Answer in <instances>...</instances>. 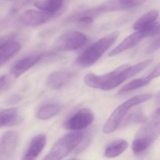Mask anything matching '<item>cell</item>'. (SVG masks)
<instances>
[{
    "label": "cell",
    "mask_w": 160,
    "mask_h": 160,
    "mask_svg": "<svg viewBox=\"0 0 160 160\" xmlns=\"http://www.w3.org/2000/svg\"><path fill=\"white\" fill-rule=\"evenodd\" d=\"M130 66L129 64H123L114 71L102 75L92 73L88 74L84 78V82L86 85L93 88L110 90L133 77Z\"/></svg>",
    "instance_id": "6da1fadb"
},
{
    "label": "cell",
    "mask_w": 160,
    "mask_h": 160,
    "mask_svg": "<svg viewBox=\"0 0 160 160\" xmlns=\"http://www.w3.org/2000/svg\"><path fill=\"white\" fill-rule=\"evenodd\" d=\"M119 35V32H114L95 42L78 56L76 60V64L82 68L93 65L116 42Z\"/></svg>",
    "instance_id": "7a4b0ae2"
},
{
    "label": "cell",
    "mask_w": 160,
    "mask_h": 160,
    "mask_svg": "<svg viewBox=\"0 0 160 160\" xmlns=\"http://www.w3.org/2000/svg\"><path fill=\"white\" fill-rule=\"evenodd\" d=\"M85 134L82 132H73L61 138L52 147L44 160H61L81 145Z\"/></svg>",
    "instance_id": "3957f363"
},
{
    "label": "cell",
    "mask_w": 160,
    "mask_h": 160,
    "mask_svg": "<svg viewBox=\"0 0 160 160\" xmlns=\"http://www.w3.org/2000/svg\"><path fill=\"white\" fill-rule=\"evenodd\" d=\"M150 93H144L133 96L122 103L114 110L106 122L103 127V132L110 134L116 131L128 111L132 107L144 102L152 98Z\"/></svg>",
    "instance_id": "277c9868"
},
{
    "label": "cell",
    "mask_w": 160,
    "mask_h": 160,
    "mask_svg": "<svg viewBox=\"0 0 160 160\" xmlns=\"http://www.w3.org/2000/svg\"><path fill=\"white\" fill-rule=\"evenodd\" d=\"M88 40V37L80 32L68 31L57 39L55 42V47L58 51H74L84 46Z\"/></svg>",
    "instance_id": "5b68a950"
},
{
    "label": "cell",
    "mask_w": 160,
    "mask_h": 160,
    "mask_svg": "<svg viewBox=\"0 0 160 160\" xmlns=\"http://www.w3.org/2000/svg\"><path fill=\"white\" fill-rule=\"evenodd\" d=\"M146 0H110L107 2L88 10V12L92 17L100 14L108 12L124 11L132 9L143 4Z\"/></svg>",
    "instance_id": "8992f818"
},
{
    "label": "cell",
    "mask_w": 160,
    "mask_h": 160,
    "mask_svg": "<svg viewBox=\"0 0 160 160\" xmlns=\"http://www.w3.org/2000/svg\"><path fill=\"white\" fill-rule=\"evenodd\" d=\"M94 120L93 113L88 109L83 108L71 115L64 122L67 130L80 131L86 129L91 124Z\"/></svg>",
    "instance_id": "52a82bcc"
},
{
    "label": "cell",
    "mask_w": 160,
    "mask_h": 160,
    "mask_svg": "<svg viewBox=\"0 0 160 160\" xmlns=\"http://www.w3.org/2000/svg\"><path fill=\"white\" fill-rule=\"evenodd\" d=\"M160 135V107L147 120L137 133L136 137L149 139L153 142Z\"/></svg>",
    "instance_id": "ba28073f"
},
{
    "label": "cell",
    "mask_w": 160,
    "mask_h": 160,
    "mask_svg": "<svg viewBox=\"0 0 160 160\" xmlns=\"http://www.w3.org/2000/svg\"><path fill=\"white\" fill-rule=\"evenodd\" d=\"M156 25L152 28L144 30L137 31L136 32L132 33L126 37L118 46L116 47L113 50H112L108 54V57H112L117 56L128 49L134 47L140 42L144 38L147 36H150L151 32Z\"/></svg>",
    "instance_id": "9c48e42d"
},
{
    "label": "cell",
    "mask_w": 160,
    "mask_h": 160,
    "mask_svg": "<svg viewBox=\"0 0 160 160\" xmlns=\"http://www.w3.org/2000/svg\"><path fill=\"white\" fill-rule=\"evenodd\" d=\"M18 143V134L14 131L3 133L0 139V160L12 159L14 155Z\"/></svg>",
    "instance_id": "30bf717a"
},
{
    "label": "cell",
    "mask_w": 160,
    "mask_h": 160,
    "mask_svg": "<svg viewBox=\"0 0 160 160\" xmlns=\"http://www.w3.org/2000/svg\"><path fill=\"white\" fill-rule=\"evenodd\" d=\"M57 15L43 11L29 10L21 15L19 20L22 25L26 27H36L47 23Z\"/></svg>",
    "instance_id": "8fae6325"
},
{
    "label": "cell",
    "mask_w": 160,
    "mask_h": 160,
    "mask_svg": "<svg viewBox=\"0 0 160 160\" xmlns=\"http://www.w3.org/2000/svg\"><path fill=\"white\" fill-rule=\"evenodd\" d=\"M75 75V72L70 70L56 71L48 76V85L52 89H61L67 86L73 79Z\"/></svg>",
    "instance_id": "7c38bea8"
},
{
    "label": "cell",
    "mask_w": 160,
    "mask_h": 160,
    "mask_svg": "<svg viewBox=\"0 0 160 160\" xmlns=\"http://www.w3.org/2000/svg\"><path fill=\"white\" fill-rule=\"evenodd\" d=\"M42 54H32L26 56L16 62L12 66L11 72L15 77L18 78L38 63L42 58Z\"/></svg>",
    "instance_id": "4fadbf2b"
},
{
    "label": "cell",
    "mask_w": 160,
    "mask_h": 160,
    "mask_svg": "<svg viewBox=\"0 0 160 160\" xmlns=\"http://www.w3.org/2000/svg\"><path fill=\"white\" fill-rule=\"evenodd\" d=\"M47 137L44 134L37 135L32 138L26 151L23 159L33 160L36 159L41 154L45 147Z\"/></svg>",
    "instance_id": "5bb4252c"
},
{
    "label": "cell",
    "mask_w": 160,
    "mask_h": 160,
    "mask_svg": "<svg viewBox=\"0 0 160 160\" xmlns=\"http://www.w3.org/2000/svg\"><path fill=\"white\" fill-rule=\"evenodd\" d=\"M21 49L19 43L12 40L5 41L0 46V66H2Z\"/></svg>",
    "instance_id": "9a60e30c"
},
{
    "label": "cell",
    "mask_w": 160,
    "mask_h": 160,
    "mask_svg": "<svg viewBox=\"0 0 160 160\" xmlns=\"http://www.w3.org/2000/svg\"><path fill=\"white\" fill-rule=\"evenodd\" d=\"M158 16V11L152 10L137 20L133 26V28L134 30L141 31L152 28L157 24L156 21Z\"/></svg>",
    "instance_id": "2e32d148"
},
{
    "label": "cell",
    "mask_w": 160,
    "mask_h": 160,
    "mask_svg": "<svg viewBox=\"0 0 160 160\" xmlns=\"http://www.w3.org/2000/svg\"><path fill=\"white\" fill-rule=\"evenodd\" d=\"M1 127H9L18 125L21 122L22 118L18 115L16 108H10L1 110Z\"/></svg>",
    "instance_id": "e0dca14e"
},
{
    "label": "cell",
    "mask_w": 160,
    "mask_h": 160,
    "mask_svg": "<svg viewBox=\"0 0 160 160\" xmlns=\"http://www.w3.org/2000/svg\"><path fill=\"white\" fill-rule=\"evenodd\" d=\"M60 106L54 102H49L42 105L36 112V117L40 120L49 119L58 114Z\"/></svg>",
    "instance_id": "ac0fdd59"
},
{
    "label": "cell",
    "mask_w": 160,
    "mask_h": 160,
    "mask_svg": "<svg viewBox=\"0 0 160 160\" xmlns=\"http://www.w3.org/2000/svg\"><path fill=\"white\" fill-rule=\"evenodd\" d=\"M128 146V142L124 139H118L113 141L106 148L105 156L108 158H115L118 156L127 149Z\"/></svg>",
    "instance_id": "d6986e66"
},
{
    "label": "cell",
    "mask_w": 160,
    "mask_h": 160,
    "mask_svg": "<svg viewBox=\"0 0 160 160\" xmlns=\"http://www.w3.org/2000/svg\"><path fill=\"white\" fill-rule=\"evenodd\" d=\"M65 0H45L44 1L36 2L33 5L40 11L50 13L58 14L62 8Z\"/></svg>",
    "instance_id": "ffe728a7"
},
{
    "label": "cell",
    "mask_w": 160,
    "mask_h": 160,
    "mask_svg": "<svg viewBox=\"0 0 160 160\" xmlns=\"http://www.w3.org/2000/svg\"><path fill=\"white\" fill-rule=\"evenodd\" d=\"M154 78L150 73L148 75L146 76L145 77L132 80L121 88V89L119 91L118 94H122V93L129 92L134 90L142 88L148 85L152 80Z\"/></svg>",
    "instance_id": "44dd1931"
},
{
    "label": "cell",
    "mask_w": 160,
    "mask_h": 160,
    "mask_svg": "<svg viewBox=\"0 0 160 160\" xmlns=\"http://www.w3.org/2000/svg\"><path fill=\"white\" fill-rule=\"evenodd\" d=\"M153 143L150 140L142 138H136L132 144V150L135 154L138 155L148 148Z\"/></svg>",
    "instance_id": "7402d4cb"
},
{
    "label": "cell",
    "mask_w": 160,
    "mask_h": 160,
    "mask_svg": "<svg viewBox=\"0 0 160 160\" xmlns=\"http://www.w3.org/2000/svg\"><path fill=\"white\" fill-rule=\"evenodd\" d=\"M147 119L144 113L141 110H136L130 113L127 118H125L123 124L128 125L134 123L145 122Z\"/></svg>",
    "instance_id": "603a6c76"
},
{
    "label": "cell",
    "mask_w": 160,
    "mask_h": 160,
    "mask_svg": "<svg viewBox=\"0 0 160 160\" xmlns=\"http://www.w3.org/2000/svg\"><path fill=\"white\" fill-rule=\"evenodd\" d=\"M33 0H17L15 5L12 7L10 11L11 14H14L17 12L19 10L22 9L24 6L31 2Z\"/></svg>",
    "instance_id": "cb8c5ba5"
},
{
    "label": "cell",
    "mask_w": 160,
    "mask_h": 160,
    "mask_svg": "<svg viewBox=\"0 0 160 160\" xmlns=\"http://www.w3.org/2000/svg\"><path fill=\"white\" fill-rule=\"evenodd\" d=\"M10 79L6 75H2L0 79V92L1 93L5 92L10 88L11 86Z\"/></svg>",
    "instance_id": "d4e9b609"
},
{
    "label": "cell",
    "mask_w": 160,
    "mask_h": 160,
    "mask_svg": "<svg viewBox=\"0 0 160 160\" xmlns=\"http://www.w3.org/2000/svg\"><path fill=\"white\" fill-rule=\"evenodd\" d=\"M160 48V37L155 40L147 48L146 50V54L151 55L153 54L155 51Z\"/></svg>",
    "instance_id": "484cf974"
},
{
    "label": "cell",
    "mask_w": 160,
    "mask_h": 160,
    "mask_svg": "<svg viewBox=\"0 0 160 160\" xmlns=\"http://www.w3.org/2000/svg\"><path fill=\"white\" fill-rule=\"evenodd\" d=\"M22 100V97L18 94H14L10 96L6 100L8 104L14 105L20 102Z\"/></svg>",
    "instance_id": "4316f807"
},
{
    "label": "cell",
    "mask_w": 160,
    "mask_h": 160,
    "mask_svg": "<svg viewBox=\"0 0 160 160\" xmlns=\"http://www.w3.org/2000/svg\"><path fill=\"white\" fill-rule=\"evenodd\" d=\"M93 20V18L89 16H82L80 17V18L78 19L79 22L85 23V24H90L92 23Z\"/></svg>",
    "instance_id": "83f0119b"
},
{
    "label": "cell",
    "mask_w": 160,
    "mask_h": 160,
    "mask_svg": "<svg viewBox=\"0 0 160 160\" xmlns=\"http://www.w3.org/2000/svg\"><path fill=\"white\" fill-rule=\"evenodd\" d=\"M160 34V23L158 24L157 23V25L154 27L152 31L151 32L150 36H155V35Z\"/></svg>",
    "instance_id": "f1b7e54d"
},
{
    "label": "cell",
    "mask_w": 160,
    "mask_h": 160,
    "mask_svg": "<svg viewBox=\"0 0 160 160\" xmlns=\"http://www.w3.org/2000/svg\"><path fill=\"white\" fill-rule=\"evenodd\" d=\"M155 102L157 105L160 106V92L157 94V96L155 98Z\"/></svg>",
    "instance_id": "f546056e"
},
{
    "label": "cell",
    "mask_w": 160,
    "mask_h": 160,
    "mask_svg": "<svg viewBox=\"0 0 160 160\" xmlns=\"http://www.w3.org/2000/svg\"><path fill=\"white\" fill-rule=\"evenodd\" d=\"M6 1H15L16 2L17 0H6Z\"/></svg>",
    "instance_id": "4dcf8cb0"
}]
</instances>
